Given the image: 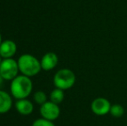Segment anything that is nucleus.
Returning a JSON list of instances; mask_svg holds the SVG:
<instances>
[{
  "mask_svg": "<svg viewBox=\"0 0 127 126\" xmlns=\"http://www.w3.org/2000/svg\"><path fill=\"white\" fill-rule=\"evenodd\" d=\"M12 107L11 96L8 93L0 90V114L7 113Z\"/></svg>",
  "mask_w": 127,
  "mask_h": 126,
  "instance_id": "nucleus-10",
  "label": "nucleus"
},
{
  "mask_svg": "<svg viewBox=\"0 0 127 126\" xmlns=\"http://www.w3.org/2000/svg\"><path fill=\"white\" fill-rule=\"evenodd\" d=\"M4 80V79H3V77L1 76V74H0V86H2V84H3V81Z\"/></svg>",
  "mask_w": 127,
  "mask_h": 126,
  "instance_id": "nucleus-15",
  "label": "nucleus"
},
{
  "mask_svg": "<svg viewBox=\"0 0 127 126\" xmlns=\"http://www.w3.org/2000/svg\"><path fill=\"white\" fill-rule=\"evenodd\" d=\"M19 72L17 61H15L12 58L3 59L0 64V74L3 79L11 81L18 75Z\"/></svg>",
  "mask_w": 127,
  "mask_h": 126,
  "instance_id": "nucleus-4",
  "label": "nucleus"
},
{
  "mask_svg": "<svg viewBox=\"0 0 127 126\" xmlns=\"http://www.w3.org/2000/svg\"><path fill=\"white\" fill-rule=\"evenodd\" d=\"M111 103L105 98H97L91 104V110L95 115L104 116L110 113Z\"/></svg>",
  "mask_w": 127,
  "mask_h": 126,
  "instance_id": "nucleus-6",
  "label": "nucleus"
},
{
  "mask_svg": "<svg viewBox=\"0 0 127 126\" xmlns=\"http://www.w3.org/2000/svg\"><path fill=\"white\" fill-rule=\"evenodd\" d=\"M10 89L11 95L16 99H27L33 90V83L30 77L24 74L17 75L11 80Z\"/></svg>",
  "mask_w": 127,
  "mask_h": 126,
  "instance_id": "nucleus-1",
  "label": "nucleus"
},
{
  "mask_svg": "<svg viewBox=\"0 0 127 126\" xmlns=\"http://www.w3.org/2000/svg\"><path fill=\"white\" fill-rule=\"evenodd\" d=\"M33 99L35 100V102L37 104L39 105H42L44 103L47 102V94L44 93L43 91H37L34 93V96H33Z\"/></svg>",
  "mask_w": 127,
  "mask_h": 126,
  "instance_id": "nucleus-13",
  "label": "nucleus"
},
{
  "mask_svg": "<svg viewBox=\"0 0 127 126\" xmlns=\"http://www.w3.org/2000/svg\"><path fill=\"white\" fill-rule=\"evenodd\" d=\"M19 71L28 77H33L41 72V61L30 54H24L17 60Z\"/></svg>",
  "mask_w": 127,
  "mask_h": 126,
  "instance_id": "nucleus-2",
  "label": "nucleus"
},
{
  "mask_svg": "<svg viewBox=\"0 0 127 126\" xmlns=\"http://www.w3.org/2000/svg\"><path fill=\"white\" fill-rule=\"evenodd\" d=\"M76 77L74 73L68 68H62L57 71L54 76L53 82L56 88L63 91L70 89L75 84Z\"/></svg>",
  "mask_w": 127,
  "mask_h": 126,
  "instance_id": "nucleus-3",
  "label": "nucleus"
},
{
  "mask_svg": "<svg viewBox=\"0 0 127 126\" xmlns=\"http://www.w3.org/2000/svg\"><path fill=\"white\" fill-rule=\"evenodd\" d=\"M41 66L42 69L44 71H50L57 66L59 61L58 56L55 53L49 52L46 53L41 59Z\"/></svg>",
  "mask_w": 127,
  "mask_h": 126,
  "instance_id": "nucleus-8",
  "label": "nucleus"
},
{
  "mask_svg": "<svg viewBox=\"0 0 127 126\" xmlns=\"http://www.w3.org/2000/svg\"><path fill=\"white\" fill-rule=\"evenodd\" d=\"M17 44L12 40H4L0 45V55L3 59L12 58L17 53Z\"/></svg>",
  "mask_w": 127,
  "mask_h": 126,
  "instance_id": "nucleus-7",
  "label": "nucleus"
},
{
  "mask_svg": "<svg viewBox=\"0 0 127 126\" xmlns=\"http://www.w3.org/2000/svg\"><path fill=\"white\" fill-rule=\"evenodd\" d=\"M40 114L42 118H45V119L55 121L60 116L61 109L59 107V104H55L52 101H47L41 105Z\"/></svg>",
  "mask_w": 127,
  "mask_h": 126,
  "instance_id": "nucleus-5",
  "label": "nucleus"
},
{
  "mask_svg": "<svg viewBox=\"0 0 127 126\" xmlns=\"http://www.w3.org/2000/svg\"><path fill=\"white\" fill-rule=\"evenodd\" d=\"M125 113V108L121 104H115L111 106L110 114L114 118H121Z\"/></svg>",
  "mask_w": 127,
  "mask_h": 126,
  "instance_id": "nucleus-12",
  "label": "nucleus"
},
{
  "mask_svg": "<svg viewBox=\"0 0 127 126\" xmlns=\"http://www.w3.org/2000/svg\"><path fill=\"white\" fill-rule=\"evenodd\" d=\"M2 61H3V58H2V57H1V55H0V64H1Z\"/></svg>",
  "mask_w": 127,
  "mask_h": 126,
  "instance_id": "nucleus-17",
  "label": "nucleus"
},
{
  "mask_svg": "<svg viewBox=\"0 0 127 126\" xmlns=\"http://www.w3.org/2000/svg\"><path fill=\"white\" fill-rule=\"evenodd\" d=\"M15 107L17 112L21 115H24V116L30 115L34 111L33 103L27 99H17V101L15 104Z\"/></svg>",
  "mask_w": 127,
  "mask_h": 126,
  "instance_id": "nucleus-9",
  "label": "nucleus"
},
{
  "mask_svg": "<svg viewBox=\"0 0 127 126\" xmlns=\"http://www.w3.org/2000/svg\"><path fill=\"white\" fill-rule=\"evenodd\" d=\"M2 42H3V41H2V36H1V34H0V45H1Z\"/></svg>",
  "mask_w": 127,
  "mask_h": 126,
  "instance_id": "nucleus-16",
  "label": "nucleus"
},
{
  "mask_svg": "<svg viewBox=\"0 0 127 126\" xmlns=\"http://www.w3.org/2000/svg\"><path fill=\"white\" fill-rule=\"evenodd\" d=\"M32 126H55L53 121L50 120L45 119V118H38V119L35 120L32 124Z\"/></svg>",
  "mask_w": 127,
  "mask_h": 126,
  "instance_id": "nucleus-14",
  "label": "nucleus"
},
{
  "mask_svg": "<svg viewBox=\"0 0 127 126\" xmlns=\"http://www.w3.org/2000/svg\"><path fill=\"white\" fill-rule=\"evenodd\" d=\"M64 97H65V94H64V91L62 89H59V88L55 87V89L50 93V95H49V99H50V101L55 103V104H59L63 101Z\"/></svg>",
  "mask_w": 127,
  "mask_h": 126,
  "instance_id": "nucleus-11",
  "label": "nucleus"
}]
</instances>
